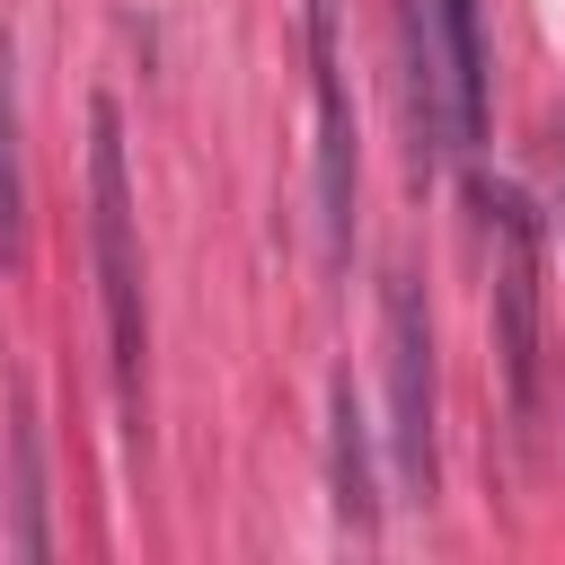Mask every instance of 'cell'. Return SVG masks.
Masks as SVG:
<instances>
[{"instance_id":"obj_1","label":"cell","mask_w":565,"mask_h":565,"mask_svg":"<svg viewBox=\"0 0 565 565\" xmlns=\"http://www.w3.org/2000/svg\"><path fill=\"white\" fill-rule=\"evenodd\" d=\"M88 247H97L106 335H115V397L132 415L150 327H141V247H132V177H124V115H115V97L88 106Z\"/></svg>"},{"instance_id":"obj_2","label":"cell","mask_w":565,"mask_h":565,"mask_svg":"<svg viewBox=\"0 0 565 565\" xmlns=\"http://www.w3.org/2000/svg\"><path fill=\"white\" fill-rule=\"evenodd\" d=\"M415 44V115H424V150H477L486 141V35H477V0H415L406 18Z\"/></svg>"},{"instance_id":"obj_3","label":"cell","mask_w":565,"mask_h":565,"mask_svg":"<svg viewBox=\"0 0 565 565\" xmlns=\"http://www.w3.org/2000/svg\"><path fill=\"white\" fill-rule=\"evenodd\" d=\"M477 238H486L494 353L512 380V415H530V397H539V221L512 185H477Z\"/></svg>"},{"instance_id":"obj_4","label":"cell","mask_w":565,"mask_h":565,"mask_svg":"<svg viewBox=\"0 0 565 565\" xmlns=\"http://www.w3.org/2000/svg\"><path fill=\"white\" fill-rule=\"evenodd\" d=\"M300 26H309V88H318V221H327V256L344 265V247H353V115H344L335 0H309Z\"/></svg>"},{"instance_id":"obj_5","label":"cell","mask_w":565,"mask_h":565,"mask_svg":"<svg viewBox=\"0 0 565 565\" xmlns=\"http://www.w3.org/2000/svg\"><path fill=\"white\" fill-rule=\"evenodd\" d=\"M388 433H397V477L406 494H433V327L415 282H388Z\"/></svg>"},{"instance_id":"obj_6","label":"cell","mask_w":565,"mask_h":565,"mask_svg":"<svg viewBox=\"0 0 565 565\" xmlns=\"http://www.w3.org/2000/svg\"><path fill=\"white\" fill-rule=\"evenodd\" d=\"M327 424H335V441H327V459H335V512H344L353 539H371V530H380V494H371V424H362L353 380H335Z\"/></svg>"},{"instance_id":"obj_7","label":"cell","mask_w":565,"mask_h":565,"mask_svg":"<svg viewBox=\"0 0 565 565\" xmlns=\"http://www.w3.org/2000/svg\"><path fill=\"white\" fill-rule=\"evenodd\" d=\"M0 256H18V159H9V106H0Z\"/></svg>"},{"instance_id":"obj_8","label":"cell","mask_w":565,"mask_h":565,"mask_svg":"<svg viewBox=\"0 0 565 565\" xmlns=\"http://www.w3.org/2000/svg\"><path fill=\"white\" fill-rule=\"evenodd\" d=\"M556 141H565V132H556ZM556 212H565V203H556Z\"/></svg>"}]
</instances>
